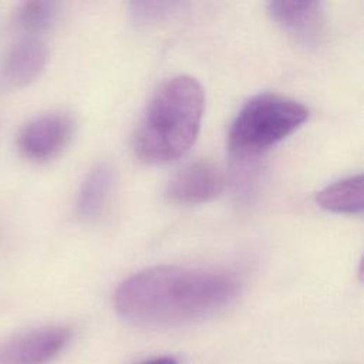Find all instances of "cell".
I'll return each instance as SVG.
<instances>
[{"mask_svg": "<svg viewBox=\"0 0 364 364\" xmlns=\"http://www.w3.org/2000/svg\"><path fill=\"white\" fill-rule=\"evenodd\" d=\"M240 293L232 273L213 269L155 266L124 280L115 290L117 313L141 327H175L210 317Z\"/></svg>", "mask_w": 364, "mask_h": 364, "instance_id": "obj_1", "label": "cell"}, {"mask_svg": "<svg viewBox=\"0 0 364 364\" xmlns=\"http://www.w3.org/2000/svg\"><path fill=\"white\" fill-rule=\"evenodd\" d=\"M205 109L198 80L176 75L155 91L134 135L132 152L144 164H166L182 156L195 142Z\"/></svg>", "mask_w": 364, "mask_h": 364, "instance_id": "obj_2", "label": "cell"}, {"mask_svg": "<svg viewBox=\"0 0 364 364\" xmlns=\"http://www.w3.org/2000/svg\"><path fill=\"white\" fill-rule=\"evenodd\" d=\"M309 117L299 101L277 94H259L236 114L228 135L236 159H250L293 134Z\"/></svg>", "mask_w": 364, "mask_h": 364, "instance_id": "obj_3", "label": "cell"}, {"mask_svg": "<svg viewBox=\"0 0 364 364\" xmlns=\"http://www.w3.org/2000/svg\"><path fill=\"white\" fill-rule=\"evenodd\" d=\"M74 134V119L65 112H51L30 121L20 132L17 145L21 155L34 162L58 156Z\"/></svg>", "mask_w": 364, "mask_h": 364, "instance_id": "obj_4", "label": "cell"}, {"mask_svg": "<svg viewBox=\"0 0 364 364\" xmlns=\"http://www.w3.org/2000/svg\"><path fill=\"white\" fill-rule=\"evenodd\" d=\"M70 328L44 326L18 333L0 343V364H46L68 344Z\"/></svg>", "mask_w": 364, "mask_h": 364, "instance_id": "obj_5", "label": "cell"}, {"mask_svg": "<svg viewBox=\"0 0 364 364\" xmlns=\"http://www.w3.org/2000/svg\"><path fill=\"white\" fill-rule=\"evenodd\" d=\"M225 186L222 171L209 161H195L179 169L168 182L165 196L179 205H198L213 200Z\"/></svg>", "mask_w": 364, "mask_h": 364, "instance_id": "obj_6", "label": "cell"}, {"mask_svg": "<svg viewBox=\"0 0 364 364\" xmlns=\"http://www.w3.org/2000/svg\"><path fill=\"white\" fill-rule=\"evenodd\" d=\"M267 13L289 36L304 46H316L324 36L326 14L321 1H269Z\"/></svg>", "mask_w": 364, "mask_h": 364, "instance_id": "obj_7", "label": "cell"}, {"mask_svg": "<svg viewBox=\"0 0 364 364\" xmlns=\"http://www.w3.org/2000/svg\"><path fill=\"white\" fill-rule=\"evenodd\" d=\"M47 47L38 36L20 38L7 51L1 64V80L9 87H24L34 81L47 63Z\"/></svg>", "mask_w": 364, "mask_h": 364, "instance_id": "obj_8", "label": "cell"}, {"mask_svg": "<svg viewBox=\"0 0 364 364\" xmlns=\"http://www.w3.org/2000/svg\"><path fill=\"white\" fill-rule=\"evenodd\" d=\"M115 183V171L111 164L100 162L87 173L77 198V213L82 220L98 219L111 198Z\"/></svg>", "mask_w": 364, "mask_h": 364, "instance_id": "obj_9", "label": "cell"}, {"mask_svg": "<svg viewBox=\"0 0 364 364\" xmlns=\"http://www.w3.org/2000/svg\"><path fill=\"white\" fill-rule=\"evenodd\" d=\"M316 202L324 210L333 213L360 215L363 202V175H351L336 181L316 195Z\"/></svg>", "mask_w": 364, "mask_h": 364, "instance_id": "obj_10", "label": "cell"}, {"mask_svg": "<svg viewBox=\"0 0 364 364\" xmlns=\"http://www.w3.org/2000/svg\"><path fill=\"white\" fill-rule=\"evenodd\" d=\"M58 4L54 1H27L17 11L16 23L28 36H40L55 20Z\"/></svg>", "mask_w": 364, "mask_h": 364, "instance_id": "obj_11", "label": "cell"}, {"mask_svg": "<svg viewBox=\"0 0 364 364\" xmlns=\"http://www.w3.org/2000/svg\"><path fill=\"white\" fill-rule=\"evenodd\" d=\"M181 6V3L175 1H134L131 3L129 11L136 24H151L164 18Z\"/></svg>", "mask_w": 364, "mask_h": 364, "instance_id": "obj_12", "label": "cell"}, {"mask_svg": "<svg viewBox=\"0 0 364 364\" xmlns=\"http://www.w3.org/2000/svg\"><path fill=\"white\" fill-rule=\"evenodd\" d=\"M142 364H178V363H176V360L173 357L165 355V357H155V358L148 360V361H145Z\"/></svg>", "mask_w": 364, "mask_h": 364, "instance_id": "obj_13", "label": "cell"}]
</instances>
